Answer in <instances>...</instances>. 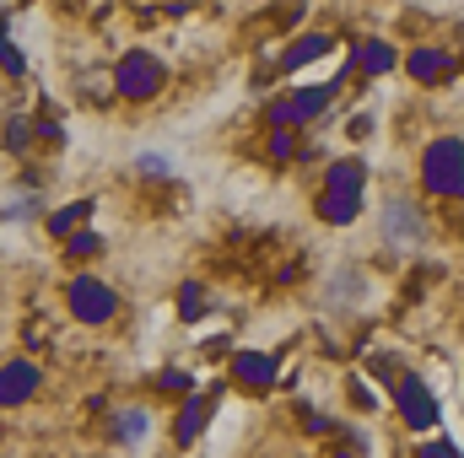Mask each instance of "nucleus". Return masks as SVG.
<instances>
[{
    "label": "nucleus",
    "instance_id": "f257e3e1",
    "mask_svg": "<svg viewBox=\"0 0 464 458\" xmlns=\"http://www.w3.org/2000/svg\"><path fill=\"white\" fill-rule=\"evenodd\" d=\"M362 189H367V167L362 162H330V178H324V195H319V216L346 227L362 216Z\"/></svg>",
    "mask_w": 464,
    "mask_h": 458
},
{
    "label": "nucleus",
    "instance_id": "f03ea898",
    "mask_svg": "<svg viewBox=\"0 0 464 458\" xmlns=\"http://www.w3.org/2000/svg\"><path fill=\"white\" fill-rule=\"evenodd\" d=\"M421 184L432 195H443V200L464 195V140L459 135H443V140H432L421 151Z\"/></svg>",
    "mask_w": 464,
    "mask_h": 458
},
{
    "label": "nucleus",
    "instance_id": "7ed1b4c3",
    "mask_svg": "<svg viewBox=\"0 0 464 458\" xmlns=\"http://www.w3.org/2000/svg\"><path fill=\"white\" fill-rule=\"evenodd\" d=\"M162 81H168V65H162L157 54H146V49H130V54L114 65V92H119V98H130V103L157 98V92H162Z\"/></svg>",
    "mask_w": 464,
    "mask_h": 458
},
{
    "label": "nucleus",
    "instance_id": "20e7f679",
    "mask_svg": "<svg viewBox=\"0 0 464 458\" xmlns=\"http://www.w3.org/2000/svg\"><path fill=\"white\" fill-rule=\"evenodd\" d=\"M65 302H71V313H76L82 324H109L119 313L114 286H103L98 275H76V281L65 286Z\"/></svg>",
    "mask_w": 464,
    "mask_h": 458
},
{
    "label": "nucleus",
    "instance_id": "39448f33",
    "mask_svg": "<svg viewBox=\"0 0 464 458\" xmlns=\"http://www.w3.org/2000/svg\"><path fill=\"white\" fill-rule=\"evenodd\" d=\"M330 103H335V81H330V87H303V92H292V98H276V103H270V124H276V129L308 124V119L324 114Z\"/></svg>",
    "mask_w": 464,
    "mask_h": 458
},
{
    "label": "nucleus",
    "instance_id": "423d86ee",
    "mask_svg": "<svg viewBox=\"0 0 464 458\" xmlns=\"http://www.w3.org/2000/svg\"><path fill=\"white\" fill-rule=\"evenodd\" d=\"M400 415H405V426H416V432L438 426V399H432V388H427L421 377H400Z\"/></svg>",
    "mask_w": 464,
    "mask_h": 458
},
{
    "label": "nucleus",
    "instance_id": "0eeeda50",
    "mask_svg": "<svg viewBox=\"0 0 464 458\" xmlns=\"http://www.w3.org/2000/svg\"><path fill=\"white\" fill-rule=\"evenodd\" d=\"M383 232H389V248H416L427 227H421V216H416L411 200H394V205L383 211Z\"/></svg>",
    "mask_w": 464,
    "mask_h": 458
},
{
    "label": "nucleus",
    "instance_id": "6e6552de",
    "mask_svg": "<svg viewBox=\"0 0 464 458\" xmlns=\"http://www.w3.org/2000/svg\"><path fill=\"white\" fill-rule=\"evenodd\" d=\"M38 394V367L33 361H5L0 367V405H27Z\"/></svg>",
    "mask_w": 464,
    "mask_h": 458
},
{
    "label": "nucleus",
    "instance_id": "1a4fd4ad",
    "mask_svg": "<svg viewBox=\"0 0 464 458\" xmlns=\"http://www.w3.org/2000/svg\"><path fill=\"white\" fill-rule=\"evenodd\" d=\"M206 421H211V399H200V394H189L184 399V410H179V426H173V437L189 448V443H200V432H206Z\"/></svg>",
    "mask_w": 464,
    "mask_h": 458
},
{
    "label": "nucleus",
    "instance_id": "9d476101",
    "mask_svg": "<svg viewBox=\"0 0 464 458\" xmlns=\"http://www.w3.org/2000/svg\"><path fill=\"white\" fill-rule=\"evenodd\" d=\"M232 372H237V383H248V388H270L276 361L259 356V350H237V356H232Z\"/></svg>",
    "mask_w": 464,
    "mask_h": 458
},
{
    "label": "nucleus",
    "instance_id": "9b49d317",
    "mask_svg": "<svg viewBox=\"0 0 464 458\" xmlns=\"http://www.w3.org/2000/svg\"><path fill=\"white\" fill-rule=\"evenodd\" d=\"M405 71H411L416 81H443V76L454 71V60H449L443 49H411V60H405Z\"/></svg>",
    "mask_w": 464,
    "mask_h": 458
},
{
    "label": "nucleus",
    "instance_id": "f8f14e48",
    "mask_svg": "<svg viewBox=\"0 0 464 458\" xmlns=\"http://www.w3.org/2000/svg\"><path fill=\"white\" fill-rule=\"evenodd\" d=\"M335 49V33H314V38H303V43H292L286 54H281V71H297V65H308V60H319V54H330Z\"/></svg>",
    "mask_w": 464,
    "mask_h": 458
},
{
    "label": "nucleus",
    "instance_id": "ddd939ff",
    "mask_svg": "<svg viewBox=\"0 0 464 458\" xmlns=\"http://www.w3.org/2000/svg\"><path fill=\"white\" fill-rule=\"evenodd\" d=\"M356 65H362V71H372V76H383V71H394V49H389L383 38H367V43H362V54H356Z\"/></svg>",
    "mask_w": 464,
    "mask_h": 458
},
{
    "label": "nucleus",
    "instance_id": "4468645a",
    "mask_svg": "<svg viewBox=\"0 0 464 458\" xmlns=\"http://www.w3.org/2000/svg\"><path fill=\"white\" fill-rule=\"evenodd\" d=\"M87 216H92V200H76L71 211H54V216H49V232H54V237H71V232H82Z\"/></svg>",
    "mask_w": 464,
    "mask_h": 458
},
{
    "label": "nucleus",
    "instance_id": "2eb2a0df",
    "mask_svg": "<svg viewBox=\"0 0 464 458\" xmlns=\"http://www.w3.org/2000/svg\"><path fill=\"white\" fill-rule=\"evenodd\" d=\"M206 308H211V302H206V291H200V286H184V291H179V313H184L189 324H195V319H206Z\"/></svg>",
    "mask_w": 464,
    "mask_h": 458
},
{
    "label": "nucleus",
    "instance_id": "dca6fc26",
    "mask_svg": "<svg viewBox=\"0 0 464 458\" xmlns=\"http://www.w3.org/2000/svg\"><path fill=\"white\" fill-rule=\"evenodd\" d=\"M0 65H5V76H22V71H27V60L16 54V43L5 38V27H0Z\"/></svg>",
    "mask_w": 464,
    "mask_h": 458
},
{
    "label": "nucleus",
    "instance_id": "f3484780",
    "mask_svg": "<svg viewBox=\"0 0 464 458\" xmlns=\"http://www.w3.org/2000/svg\"><path fill=\"white\" fill-rule=\"evenodd\" d=\"M65 243H71V253H76V259H87V253H98V248H103V237H98V232H71Z\"/></svg>",
    "mask_w": 464,
    "mask_h": 458
},
{
    "label": "nucleus",
    "instance_id": "a211bd4d",
    "mask_svg": "<svg viewBox=\"0 0 464 458\" xmlns=\"http://www.w3.org/2000/svg\"><path fill=\"white\" fill-rule=\"evenodd\" d=\"M140 432H146V415H140V410H124V415H119V437H124V443H135Z\"/></svg>",
    "mask_w": 464,
    "mask_h": 458
},
{
    "label": "nucleus",
    "instance_id": "6ab92c4d",
    "mask_svg": "<svg viewBox=\"0 0 464 458\" xmlns=\"http://www.w3.org/2000/svg\"><path fill=\"white\" fill-rule=\"evenodd\" d=\"M157 383H162V394H184V388H189V372H179V367H168V372H162Z\"/></svg>",
    "mask_w": 464,
    "mask_h": 458
},
{
    "label": "nucleus",
    "instance_id": "aec40b11",
    "mask_svg": "<svg viewBox=\"0 0 464 458\" xmlns=\"http://www.w3.org/2000/svg\"><path fill=\"white\" fill-rule=\"evenodd\" d=\"M416 458H464V453H459V443H427Z\"/></svg>",
    "mask_w": 464,
    "mask_h": 458
},
{
    "label": "nucleus",
    "instance_id": "412c9836",
    "mask_svg": "<svg viewBox=\"0 0 464 458\" xmlns=\"http://www.w3.org/2000/svg\"><path fill=\"white\" fill-rule=\"evenodd\" d=\"M270 157H292V135H276L270 140Z\"/></svg>",
    "mask_w": 464,
    "mask_h": 458
},
{
    "label": "nucleus",
    "instance_id": "4be33fe9",
    "mask_svg": "<svg viewBox=\"0 0 464 458\" xmlns=\"http://www.w3.org/2000/svg\"><path fill=\"white\" fill-rule=\"evenodd\" d=\"M351 135H356V140H362V135H372V119L356 114V119H351Z\"/></svg>",
    "mask_w": 464,
    "mask_h": 458
}]
</instances>
